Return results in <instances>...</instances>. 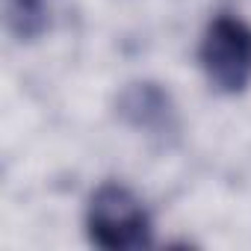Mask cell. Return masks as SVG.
Segmentation results:
<instances>
[{
  "mask_svg": "<svg viewBox=\"0 0 251 251\" xmlns=\"http://www.w3.org/2000/svg\"><path fill=\"white\" fill-rule=\"evenodd\" d=\"M86 230L98 248L136 251L151 245V216L124 183H100L86 207Z\"/></svg>",
  "mask_w": 251,
  "mask_h": 251,
  "instance_id": "obj_1",
  "label": "cell"
},
{
  "mask_svg": "<svg viewBox=\"0 0 251 251\" xmlns=\"http://www.w3.org/2000/svg\"><path fill=\"white\" fill-rule=\"evenodd\" d=\"M198 62L219 92H245L251 83V27L239 15L219 12L204 30Z\"/></svg>",
  "mask_w": 251,
  "mask_h": 251,
  "instance_id": "obj_2",
  "label": "cell"
},
{
  "mask_svg": "<svg viewBox=\"0 0 251 251\" xmlns=\"http://www.w3.org/2000/svg\"><path fill=\"white\" fill-rule=\"evenodd\" d=\"M118 115L133 130H142L151 139H172L177 136V109L172 95L157 83H133L118 95Z\"/></svg>",
  "mask_w": 251,
  "mask_h": 251,
  "instance_id": "obj_3",
  "label": "cell"
},
{
  "mask_svg": "<svg viewBox=\"0 0 251 251\" xmlns=\"http://www.w3.org/2000/svg\"><path fill=\"white\" fill-rule=\"evenodd\" d=\"M3 21L18 42H33L50 27V0H3Z\"/></svg>",
  "mask_w": 251,
  "mask_h": 251,
  "instance_id": "obj_4",
  "label": "cell"
}]
</instances>
